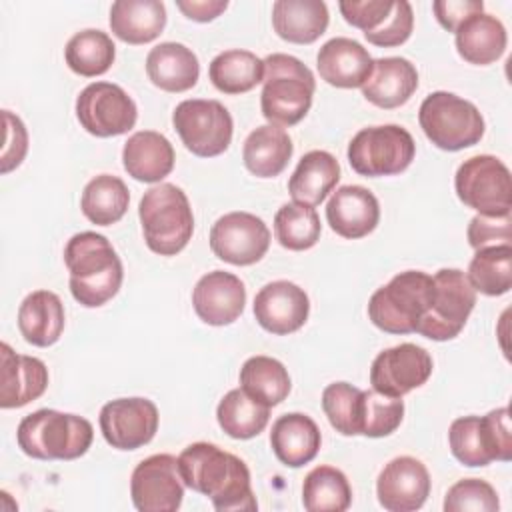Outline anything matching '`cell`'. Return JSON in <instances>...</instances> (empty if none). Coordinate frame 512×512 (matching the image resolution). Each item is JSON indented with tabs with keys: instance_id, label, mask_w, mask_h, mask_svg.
<instances>
[{
	"instance_id": "obj_1",
	"label": "cell",
	"mask_w": 512,
	"mask_h": 512,
	"mask_svg": "<svg viewBox=\"0 0 512 512\" xmlns=\"http://www.w3.org/2000/svg\"><path fill=\"white\" fill-rule=\"evenodd\" d=\"M184 486L204 494L220 512L258 508L250 484V470L242 458L210 442H194L178 456Z\"/></svg>"
},
{
	"instance_id": "obj_2",
	"label": "cell",
	"mask_w": 512,
	"mask_h": 512,
	"mask_svg": "<svg viewBox=\"0 0 512 512\" xmlns=\"http://www.w3.org/2000/svg\"><path fill=\"white\" fill-rule=\"evenodd\" d=\"M70 272V292L86 308H98L114 298L124 280L122 260L110 240L96 232L74 234L64 248Z\"/></svg>"
},
{
	"instance_id": "obj_3",
	"label": "cell",
	"mask_w": 512,
	"mask_h": 512,
	"mask_svg": "<svg viewBox=\"0 0 512 512\" xmlns=\"http://www.w3.org/2000/svg\"><path fill=\"white\" fill-rule=\"evenodd\" d=\"M316 80L312 70L290 54L264 58L260 108L268 124L290 128L298 124L312 106Z\"/></svg>"
},
{
	"instance_id": "obj_4",
	"label": "cell",
	"mask_w": 512,
	"mask_h": 512,
	"mask_svg": "<svg viewBox=\"0 0 512 512\" xmlns=\"http://www.w3.org/2000/svg\"><path fill=\"white\" fill-rule=\"evenodd\" d=\"M92 438L86 418L50 408L26 414L16 430L20 450L36 460H76L88 452Z\"/></svg>"
},
{
	"instance_id": "obj_5",
	"label": "cell",
	"mask_w": 512,
	"mask_h": 512,
	"mask_svg": "<svg viewBox=\"0 0 512 512\" xmlns=\"http://www.w3.org/2000/svg\"><path fill=\"white\" fill-rule=\"evenodd\" d=\"M146 246L160 256L182 252L194 232V214L182 188L160 182L148 188L138 206Z\"/></svg>"
},
{
	"instance_id": "obj_6",
	"label": "cell",
	"mask_w": 512,
	"mask_h": 512,
	"mask_svg": "<svg viewBox=\"0 0 512 512\" xmlns=\"http://www.w3.org/2000/svg\"><path fill=\"white\" fill-rule=\"evenodd\" d=\"M434 300V278L422 270L396 274L368 300L370 322L388 334H412Z\"/></svg>"
},
{
	"instance_id": "obj_7",
	"label": "cell",
	"mask_w": 512,
	"mask_h": 512,
	"mask_svg": "<svg viewBox=\"0 0 512 512\" xmlns=\"http://www.w3.org/2000/svg\"><path fill=\"white\" fill-rule=\"evenodd\" d=\"M418 122L426 138L448 152L478 144L486 128L480 110L472 102L444 90L432 92L422 100Z\"/></svg>"
},
{
	"instance_id": "obj_8",
	"label": "cell",
	"mask_w": 512,
	"mask_h": 512,
	"mask_svg": "<svg viewBox=\"0 0 512 512\" xmlns=\"http://www.w3.org/2000/svg\"><path fill=\"white\" fill-rule=\"evenodd\" d=\"M452 456L470 468L488 466L494 460L510 462L512 430L506 406L490 410L486 416H462L448 428Z\"/></svg>"
},
{
	"instance_id": "obj_9",
	"label": "cell",
	"mask_w": 512,
	"mask_h": 512,
	"mask_svg": "<svg viewBox=\"0 0 512 512\" xmlns=\"http://www.w3.org/2000/svg\"><path fill=\"white\" fill-rule=\"evenodd\" d=\"M346 154L360 176H394L412 164L416 144L412 134L398 124L368 126L354 134Z\"/></svg>"
},
{
	"instance_id": "obj_10",
	"label": "cell",
	"mask_w": 512,
	"mask_h": 512,
	"mask_svg": "<svg viewBox=\"0 0 512 512\" xmlns=\"http://www.w3.org/2000/svg\"><path fill=\"white\" fill-rule=\"evenodd\" d=\"M460 202L484 216H508L512 210V178L508 166L490 154L464 160L454 176Z\"/></svg>"
},
{
	"instance_id": "obj_11",
	"label": "cell",
	"mask_w": 512,
	"mask_h": 512,
	"mask_svg": "<svg viewBox=\"0 0 512 512\" xmlns=\"http://www.w3.org/2000/svg\"><path fill=\"white\" fill-rule=\"evenodd\" d=\"M434 300L420 320L416 334L444 342L456 338L476 304V290L458 268H442L434 276Z\"/></svg>"
},
{
	"instance_id": "obj_12",
	"label": "cell",
	"mask_w": 512,
	"mask_h": 512,
	"mask_svg": "<svg viewBox=\"0 0 512 512\" xmlns=\"http://www.w3.org/2000/svg\"><path fill=\"white\" fill-rule=\"evenodd\" d=\"M172 124L182 144L200 158L218 156L232 142V116L218 100H182L172 112Z\"/></svg>"
},
{
	"instance_id": "obj_13",
	"label": "cell",
	"mask_w": 512,
	"mask_h": 512,
	"mask_svg": "<svg viewBox=\"0 0 512 512\" xmlns=\"http://www.w3.org/2000/svg\"><path fill=\"white\" fill-rule=\"evenodd\" d=\"M76 118L88 134L110 138L134 128L138 108L118 84L92 82L76 98Z\"/></svg>"
},
{
	"instance_id": "obj_14",
	"label": "cell",
	"mask_w": 512,
	"mask_h": 512,
	"mask_svg": "<svg viewBox=\"0 0 512 512\" xmlns=\"http://www.w3.org/2000/svg\"><path fill=\"white\" fill-rule=\"evenodd\" d=\"M130 496L140 512H176L184 498L178 458L152 454L136 464L130 476Z\"/></svg>"
},
{
	"instance_id": "obj_15",
	"label": "cell",
	"mask_w": 512,
	"mask_h": 512,
	"mask_svg": "<svg viewBox=\"0 0 512 512\" xmlns=\"http://www.w3.org/2000/svg\"><path fill=\"white\" fill-rule=\"evenodd\" d=\"M210 248L216 258L228 264L250 266L268 252L270 230L256 214L228 212L212 224Z\"/></svg>"
},
{
	"instance_id": "obj_16",
	"label": "cell",
	"mask_w": 512,
	"mask_h": 512,
	"mask_svg": "<svg viewBox=\"0 0 512 512\" xmlns=\"http://www.w3.org/2000/svg\"><path fill=\"white\" fill-rule=\"evenodd\" d=\"M158 408L148 398H116L100 410V432L116 450L146 446L158 432Z\"/></svg>"
},
{
	"instance_id": "obj_17",
	"label": "cell",
	"mask_w": 512,
	"mask_h": 512,
	"mask_svg": "<svg viewBox=\"0 0 512 512\" xmlns=\"http://www.w3.org/2000/svg\"><path fill=\"white\" fill-rule=\"evenodd\" d=\"M432 356L412 342H404L382 350L370 366L372 390L402 398L404 394L420 388L432 374Z\"/></svg>"
},
{
	"instance_id": "obj_18",
	"label": "cell",
	"mask_w": 512,
	"mask_h": 512,
	"mask_svg": "<svg viewBox=\"0 0 512 512\" xmlns=\"http://www.w3.org/2000/svg\"><path fill=\"white\" fill-rule=\"evenodd\" d=\"M430 494L428 468L414 456L392 458L378 474L376 496L388 512H414Z\"/></svg>"
},
{
	"instance_id": "obj_19",
	"label": "cell",
	"mask_w": 512,
	"mask_h": 512,
	"mask_svg": "<svg viewBox=\"0 0 512 512\" xmlns=\"http://www.w3.org/2000/svg\"><path fill=\"white\" fill-rule=\"evenodd\" d=\"M310 314L304 288L290 280H274L262 286L254 298V318L270 334L286 336L300 330Z\"/></svg>"
},
{
	"instance_id": "obj_20",
	"label": "cell",
	"mask_w": 512,
	"mask_h": 512,
	"mask_svg": "<svg viewBox=\"0 0 512 512\" xmlns=\"http://www.w3.org/2000/svg\"><path fill=\"white\" fill-rule=\"evenodd\" d=\"M246 304L244 282L230 272L204 274L192 290V306L198 318L210 326H228L240 318Z\"/></svg>"
},
{
	"instance_id": "obj_21",
	"label": "cell",
	"mask_w": 512,
	"mask_h": 512,
	"mask_svg": "<svg viewBox=\"0 0 512 512\" xmlns=\"http://www.w3.org/2000/svg\"><path fill=\"white\" fill-rule=\"evenodd\" d=\"M326 220L338 236L358 240L378 226L380 204L364 186H340L326 204Z\"/></svg>"
},
{
	"instance_id": "obj_22",
	"label": "cell",
	"mask_w": 512,
	"mask_h": 512,
	"mask_svg": "<svg viewBox=\"0 0 512 512\" xmlns=\"http://www.w3.org/2000/svg\"><path fill=\"white\" fill-rule=\"evenodd\" d=\"M0 358V406L4 410L22 408L46 392L48 368L40 358L16 354L6 342L0 346Z\"/></svg>"
},
{
	"instance_id": "obj_23",
	"label": "cell",
	"mask_w": 512,
	"mask_h": 512,
	"mask_svg": "<svg viewBox=\"0 0 512 512\" xmlns=\"http://www.w3.org/2000/svg\"><path fill=\"white\" fill-rule=\"evenodd\" d=\"M372 56L352 38H332L318 50L316 68L324 82L336 88H360L372 72Z\"/></svg>"
},
{
	"instance_id": "obj_24",
	"label": "cell",
	"mask_w": 512,
	"mask_h": 512,
	"mask_svg": "<svg viewBox=\"0 0 512 512\" xmlns=\"http://www.w3.org/2000/svg\"><path fill=\"white\" fill-rule=\"evenodd\" d=\"M362 96L384 110L398 108L410 100L418 88L416 66L400 56L378 58L372 64V72L360 86Z\"/></svg>"
},
{
	"instance_id": "obj_25",
	"label": "cell",
	"mask_w": 512,
	"mask_h": 512,
	"mask_svg": "<svg viewBox=\"0 0 512 512\" xmlns=\"http://www.w3.org/2000/svg\"><path fill=\"white\" fill-rule=\"evenodd\" d=\"M320 444L322 434L318 424L302 412L282 414L272 424V452L288 468H300L312 462L320 450Z\"/></svg>"
},
{
	"instance_id": "obj_26",
	"label": "cell",
	"mask_w": 512,
	"mask_h": 512,
	"mask_svg": "<svg viewBox=\"0 0 512 512\" xmlns=\"http://www.w3.org/2000/svg\"><path fill=\"white\" fill-rule=\"evenodd\" d=\"M174 148L170 140L154 130L134 132L122 148V164L128 176L138 182L154 184L166 178L174 168Z\"/></svg>"
},
{
	"instance_id": "obj_27",
	"label": "cell",
	"mask_w": 512,
	"mask_h": 512,
	"mask_svg": "<svg viewBox=\"0 0 512 512\" xmlns=\"http://www.w3.org/2000/svg\"><path fill=\"white\" fill-rule=\"evenodd\" d=\"M64 304L50 290L30 292L18 308V330L22 338L38 348L56 344L64 332Z\"/></svg>"
},
{
	"instance_id": "obj_28",
	"label": "cell",
	"mask_w": 512,
	"mask_h": 512,
	"mask_svg": "<svg viewBox=\"0 0 512 512\" xmlns=\"http://www.w3.org/2000/svg\"><path fill=\"white\" fill-rule=\"evenodd\" d=\"M146 74L166 92H186L196 86L200 64L196 54L180 42H162L146 56Z\"/></svg>"
},
{
	"instance_id": "obj_29",
	"label": "cell",
	"mask_w": 512,
	"mask_h": 512,
	"mask_svg": "<svg viewBox=\"0 0 512 512\" xmlns=\"http://www.w3.org/2000/svg\"><path fill=\"white\" fill-rule=\"evenodd\" d=\"M328 6L322 0H276L272 4L274 32L292 44H312L328 28Z\"/></svg>"
},
{
	"instance_id": "obj_30",
	"label": "cell",
	"mask_w": 512,
	"mask_h": 512,
	"mask_svg": "<svg viewBox=\"0 0 512 512\" xmlns=\"http://www.w3.org/2000/svg\"><path fill=\"white\" fill-rule=\"evenodd\" d=\"M166 26V6L160 0H118L110 8V30L126 44H148Z\"/></svg>"
},
{
	"instance_id": "obj_31",
	"label": "cell",
	"mask_w": 512,
	"mask_h": 512,
	"mask_svg": "<svg viewBox=\"0 0 512 512\" xmlns=\"http://www.w3.org/2000/svg\"><path fill=\"white\" fill-rule=\"evenodd\" d=\"M340 164L326 150L306 152L288 180V192L294 202L318 206L336 188Z\"/></svg>"
},
{
	"instance_id": "obj_32",
	"label": "cell",
	"mask_w": 512,
	"mask_h": 512,
	"mask_svg": "<svg viewBox=\"0 0 512 512\" xmlns=\"http://www.w3.org/2000/svg\"><path fill=\"white\" fill-rule=\"evenodd\" d=\"M454 34L460 58L476 66H488L496 62L504 54L508 42L504 24L486 12L468 18Z\"/></svg>"
},
{
	"instance_id": "obj_33",
	"label": "cell",
	"mask_w": 512,
	"mask_h": 512,
	"mask_svg": "<svg viewBox=\"0 0 512 512\" xmlns=\"http://www.w3.org/2000/svg\"><path fill=\"white\" fill-rule=\"evenodd\" d=\"M294 144L284 128L264 124L248 134L242 146V160L248 172L258 178L278 176L290 162Z\"/></svg>"
},
{
	"instance_id": "obj_34",
	"label": "cell",
	"mask_w": 512,
	"mask_h": 512,
	"mask_svg": "<svg viewBox=\"0 0 512 512\" xmlns=\"http://www.w3.org/2000/svg\"><path fill=\"white\" fill-rule=\"evenodd\" d=\"M216 420L230 438L248 440L266 428L270 420V406L258 402L242 388H234L218 402Z\"/></svg>"
},
{
	"instance_id": "obj_35",
	"label": "cell",
	"mask_w": 512,
	"mask_h": 512,
	"mask_svg": "<svg viewBox=\"0 0 512 512\" xmlns=\"http://www.w3.org/2000/svg\"><path fill=\"white\" fill-rule=\"evenodd\" d=\"M208 78L224 94H244L264 78V60L250 50H226L212 58Z\"/></svg>"
},
{
	"instance_id": "obj_36",
	"label": "cell",
	"mask_w": 512,
	"mask_h": 512,
	"mask_svg": "<svg viewBox=\"0 0 512 512\" xmlns=\"http://www.w3.org/2000/svg\"><path fill=\"white\" fill-rule=\"evenodd\" d=\"M130 192L118 176L100 174L92 178L82 192V214L96 226L116 224L128 210Z\"/></svg>"
},
{
	"instance_id": "obj_37",
	"label": "cell",
	"mask_w": 512,
	"mask_h": 512,
	"mask_svg": "<svg viewBox=\"0 0 512 512\" xmlns=\"http://www.w3.org/2000/svg\"><path fill=\"white\" fill-rule=\"evenodd\" d=\"M240 388L272 408L288 398L292 382L280 360L270 356H252L240 368Z\"/></svg>"
},
{
	"instance_id": "obj_38",
	"label": "cell",
	"mask_w": 512,
	"mask_h": 512,
	"mask_svg": "<svg viewBox=\"0 0 512 512\" xmlns=\"http://www.w3.org/2000/svg\"><path fill=\"white\" fill-rule=\"evenodd\" d=\"M302 504L308 512H344L352 504V488L334 466L312 468L302 484Z\"/></svg>"
},
{
	"instance_id": "obj_39",
	"label": "cell",
	"mask_w": 512,
	"mask_h": 512,
	"mask_svg": "<svg viewBox=\"0 0 512 512\" xmlns=\"http://www.w3.org/2000/svg\"><path fill=\"white\" fill-rule=\"evenodd\" d=\"M64 58L74 74L94 78L110 70L116 58V46L106 32L86 28L66 42Z\"/></svg>"
},
{
	"instance_id": "obj_40",
	"label": "cell",
	"mask_w": 512,
	"mask_h": 512,
	"mask_svg": "<svg viewBox=\"0 0 512 512\" xmlns=\"http://www.w3.org/2000/svg\"><path fill=\"white\" fill-rule=\"evenodd\" d=\"M466 276L476 292L486 296L506 294L512 288V244L478 248Z\"/></svg>"
},
{
	"instance_id": "obj_41",
	"label": "cell",
	"mask_w": 512,
	"mask_h": 512,
	"mask_svg": "<svg viewBox=\"0 0 512 512\" xmlns=\"http://www.w3.org/2000/svg\"><path fill=\"white\" fill-rule=\"evenodd\" d=\"M320 218L314 206L300 202H286L274 216V236L286 250L302 252L320 240Z\"/></svg>"
},
{
	"instance_id": "obj_42",
	"label": "cell",
	"mask_w": 512,
	"mask_h": 512,
	"mask_svg": "<svg viewBox=\"0 0 512 512\" xmlns=\"http://www.w3.org/2000/svg\"><path fill=\"white\" fill-rule=\"evenodd\" d=\"M322 410L336 432L362 436L364 390L348 382H332L322 392Z\"/></svg>"
},
{
	"instance_id": "obj_43",
	"label": "cell",
	"mask_w": 512,
	"mask_h": 512,
	"mask_svg": "<svg viewBox=\"0 0 512 512\" xmlns=\"http://www.w3.org/2000/svg\"><path fill=\"white\" fill-rule=\"evenodd\" d=\"M364 422L362 436L382 438L396 432L404 418V402L402 398L384 396L376 390H364Z\"/></svg>"
},
{
	"instance_id": "obj_44",
	"label": "cell",
	"mask_w": 512,
	"mask_h": 512,
	"mask_svg": "<svg viewBox=\"0 0 512 512\" xmlns=\"http://www.w3.org/2000/svg\"><path fill=\"white\" fill-rule=\"evenodd\" d=\"M500 508V500L492 484L480 478H464L452 484L444 498L446 512H496Z\"/></svg>"
},
{
	"instance_id": "obj_45",
	"label": "cell",
	"mask_w": 512,
	"mask_h": 512,
	"mask_svg": "<svg viewBox=\"0 0 512 512\" xmlns=\"http://www.w3.org/2000/svg\"><path fill=\"white\" fill-rule=\"evenodd\" d=\"M412 28H414V12L410 2L396 0L392 6V12L382 22V26L376 28L374 32L364 34V38L374 46L394 48L404 44L410 38Z\"/></svg>"
},
{
	"instance_id": "obj_46",
	"label": "cell",
	"mask_w": 512,
	"mask_h": 512,
	"mask_svg": "<svg viewBox=\"0 0 512 512\" xmlns=\"http://www.w3.org/2000/svg\"><path fill=\"white\" fill-rule=\"evenodd\" d=\"M468 244L478 250L486 246L512 244V216H484L476 214L466 230Z\"/></svg>"
},
{
	"instance_id": "obj_47",
	"label": "cell",
	"mask_w": 512,
	"mask_h": 512,
	"mask_svg": "<svg viewBox=\"0 0 512 512\" xmlns=\"http://www.w3.org/2000/svg\"><path fill=\"white\" fill-rule=\"evenodd\" d=\"M392 0H342L338 4L344 20L364 34L374 32L392 12Z\"/></svg>"
},
{
	"instance_id": "obj_48",
	"label": "cell",
	"mask_w": 512,
	"mask_h": 512,
	"mask_svg": "<svg viewBox=\"0 0 512 512\" xmlns=\"http://www.w3.org/2000/svg\"><path fill=\"white\" fill-rule=\"evenodd\" d=\"M4 118V146H2V174L18 168L28 152V132L24 122L10 110H2Z\"/></svg>"
},
{
	"instance_id": "obj_49",
	"label": "cell",
	"mask_w": 512,
	"mask_h": 512,
	"mask_svg": "<svg viewBox=\"0 0 512 512\" xmlns=\"http://www.w3.org/2000/svg\"><path fill=\"white\" fill-rule=\"evenodd\" d=\"M432 10L438 24L444 30L456 32L460 24H464L468 18L484 12V2L482 0H436L432 2Z\"/></svg>"
},
{
	"instance_id": "obj_50",
	"label": "cell",
	"mask_w": 512,
	"mask_h": 512,
	"mask_svg": "<svg viewBox=\"0 0 512 512\" xmlns=\"http://www.w3.org/2000/svg\"><path fill=\"white\" fill-rule=\"evenodd\" d=\"M176 6L190 20L210 22L228 8V2L226 0H178Z\"/></svg>"
}]
</instances>
